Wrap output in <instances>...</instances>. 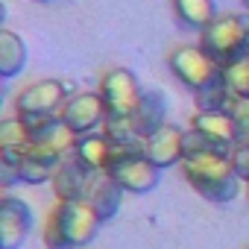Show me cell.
I'll use <instances>...</instances> for the list:
<instances>
[{
	"mask_svg": "<svg viewBox=\"0 0 249 249\" xmlns=\"http://www.w3.org/2000/svg\"><path fill=\"white\" fill-rule=\"evenodd\" d=\"M100 223L103 220L85 199L56 202V208L47 214V223H44V246L47 249H79L97 237Z\"/></svg>",
	"mask_w": 249,
	"mask_h": 249,
	"instance_id": "6da1fadb",
	"label": "cell"
},
{
	"mask_svg": "<svg viewBox=\"0 0 249 249\" xmlns=\"http://www.w3.org/2000/svg\"><path fill=\"white\" fill-rule=\"evenodd\" d=\"M182 173L208 202H231L240 191V176L234 173L229 156H188L182 161Z\"/></svg>",
	"mask_w": 249,
	"mask_h": 249,
	"instance_id": "7a4b0ae2",
	"label": "cell"
},
{
	"mask_svg": "<svg viewBox=\"0 0 249 249\" xmlns=\"http://www.w3.org/2000/svg\"><path fill=\"white\" fill-rule=\"evenodd\" d=\"M108 176L126 194H150L153 188H159L161 170L144 156V147H117V156L108 167Z\"/></svg>",
	"mask_w": 249,
	"mask_h": 249,
	"instance_id": "3957f363",
	"label": "cell"
},
{
	"mask_svg": "<svg viewBox=\"0 0 249 249\" xmlns=\"http://www.w3.org/2000/svg\"><path fill=\"white\" fill-rule=\"evenodd\" d=\"M199 47L223 68L229 62H234L237 56L249 53L246 47V33H243V21L240 15L229 12V15H217L214 24H208L199 36Z\"/></svg>",
	"mask_w": 249,
	"mask_h": 249,
	"instance_id": "277c9868",
	"label": "cell"
},
{
	"mask_svg": "<svg viewBox=\"0 0 249 249\" xmlns=\"http://www.w3.org/2000/svg\"><path fill=\"white\" fill-rule=\"evenodd\" d=\"M167 65H170L173 76L182 85H188L191 91H202L205 85H211L223 76V68L202 47H176V50H170Z\"/></svg>",
	"mask_w": 249,
	"mask_h": 249,
	"instance_id": "5b68a950",
	"label": "cell"
},
{
	"mask_svg": "<svg viewBox=\"0 0 249 249\" xmlns=\"http://www.w3.org/2000/svg\"><path fill=\"white\" fill-rule=\"evenodd\" d=\"M65 103H68V85L65 82H59V79H38V82L27 85L15 97V111L24 120H38V117H50Z\"/></svg>",
	"mask_w": 249,
	"mask_h": 249,
	"instance_id": "8992f818",
	"label": "cell"
},
{
	"mask_svg": "<svg viewBox=\"0 0 249 249\" xmlns=\"http://www.w3.org/2000/svg\"><path fill=\"white\" fill-rule=\"evenodd\" d=\"M100 94L106 100V108H108V117H132L144 91L135 79L132 71L126 68H114L103 76L100 82Z\"/></svg>",
	"mask_w": 249,
	"mask_h": 249,
	"instance_id": "52a82bcc",
	"label": "cell"
},
{
	"mask_svg": "<svg viewBox=\"0 0 249 249\" xmlns=\"http://www.w3.org/2000/svg\"><path fill=\"white\" fill-rule=\"evenodd\" d=\"M59 117L73 129V135H88V132H97V126H103L106 117H108V108H106V100L100 91H82L76 97H71Z\"/></svg>",
	"mask_w": 249,
	"mask_h": 249,
	"instance_id": "ba28073f",
	"label": "cell"
},
{
	"mask_svg": "<svg viewBox=\"0 0 249 249\" xmlns=\"http://www.w3.org/2000/svg\"><path fill=\"white\" fill-rule=\"evenodd\" d=\"M33 229V208L18 196L0 199V249H18Z\"/></svg>",
	"mask_w": 249,
	"mask_h": 249,
	"instance_id": "9c48e42d",
	"label": "cell"
},
{
	"mask_svg": "<svg viewBox=\"0 0 249 249\" xmlns=\"http://www.w3.org/2000/svg\"><path fill=\"white\" fill-rule=\"evenodd\" d=\"M144 156L159 170L182 164L185 161V129L173 126V123H164V126L156 129L150 138H144Z\"/></svg>",
	"mask_w": 249,
	"mask_h": 249,
	"instance_id": "30bf717a",
	"label": "cell"
},
{
	"mask_svg": "<svg viewBox=\"0 0 249 249\" xmlns=\"http://www.w3.org/2000/svg\"><path fill=\"white\" fill-rule=\"evenodd\" d=\"M53 191L59 196V202H68V199H82L85 191H88V182H91V170L71 153V159L65 156L62 164L56 167L53 173Z\"/></svg>",
	"mask_w": 249,
	"mask_h": 249,
	"instance_id": "8fae6325",
	"label": "cell"
},
{
	"mask_svg": "<svg viewBox=\"0 0 249 249\" xmlns=\"http://www.w3.org/2000/svg\"><path fill=\"white\" fill-rule=\"evenodd\" d=\"M123 191L108 173H91V182H88V191H85V202L97 211V217L106 223V220H111L114 214H117V208H120V202H123Z\"/></svg>",
	"mask_w": 249,
	"mask_h": 249,
	"instance_id": "7c38bea8",
	"label": "cell"
},
{
	"mask_svg": "<svg viewBox=\"0 0 249 249\" xmlns=\"http://www.w3.org/2000/svg\"><path fill=\"white\" fill-rule=\"evenodd\" d=\"M73 156L91 170V173H108L114 156H117V147L108 141L106 132H88V135H79L76 138V147H73Z\"/></svg>",
	"mask_w": 249,
	"mask_h": 249,
	"instance_id": "4fadbf2b",
	"label": "cell"
},
{
	"mask_svg": "<svg viewBox=\"0 0 249 249\" xmlns=\"http://www.w3.org/2000/svg\"><path fill=\"white\" fill-rule=\"evenodd\" d=\"M30 126H33V144H41L59 156L73 153L76 135L62 117H38V120H30Z\"/></svg>",
	"mask_w": 249,
	"mask_h": 249,
	"instance_id": "5bb4252c",
	"label": "cell"
},
{
	"mask_svg": "<svg viewBox=\"0 0 249 249\" xmlns=\"http://www.w3.org/2000/svg\"><path fill=\"white\" fill-rule=\"evenodd\" d=\"M164 114H167V103H164V97H161L159 91H144V97H141L135 114L129 117V120H132V126H135V132L141 135V141L150 138L156 129L164 126Z\"/></svg>",
	"mask_w": 249,
	"mask_h": 249,
	"instance_id": "9a60e30c",
	"label": "cell"
},
{
	"mask_svg": "<svg viewBox=\"0 0 249 249\" xmlns=\"http://www.w3.org/2000/svg\"><path fill=\"white\" fill-rule=\"evenodd\" d=\"M27 65V44L12 30H0V76L12 79Z\"/></svg>",
	"mask_w": 249,
	"mask_h": 249,
	"instance_id": "2e32d148",
	"label": "cell"
},
{
	"mask_svg": "<svg viewBox=\"0 0 249 249\" xmlns=\"http://www.w3.org/2000/svg\"><path fill=\"white\" fill-rule=\"evenodd\" d=\"M173 12L182 27L191 30H205L208 24L217 21V3L214 0H173Z\"/></svg>",
	"mask_w": 249,
	"mask_h": 249,
	"instance_id": "e0dca14e",
	"label": "cell"
},
{
	"mask_svg": "<svg viewBox=\"0 0 249 249\" xmlns=\"http://www.w3.org/2000/svg\"><path fill=\"white\" fill-rule=\"evenodd\" d=\"M194 129L199 132H208L226 144H237V135H234V123L229 117V111H196L194 123H191Z\"/></svg>",
	"mask_w": 249,
	"mask_h": 249,
	"instance_id": "ac0fdd59",
	"label": "cell"
},
{
	"mask_svg": "<svg viewBox=\"0 0 249 249\" xmlns=\"http://www.w3.org/2000/svg\"><path fill=\"white\" fill-rule=\"evenodd\" d=\"M234 144H226L208 132H199V129H185V159L188 156H231Z\"/></svg>",
	"mask_w": 249,
	"mask_h": 249,
	"instance_id": "d6986e66",
	"label": "cell"
},
{
	"mask_svg": "<svg viewBox=\"0 0 249 249\" xmlns=\"http://www.w3.org/2000/svg\"><path fill=\"white\" fill-rule=\"evenodd\" d=\"M33 144V126L24 117H6L0 123V150H24Z\"/></svg>",
	"mask_w": 249,
	"mask_h": 249,
	"instance_id": "ffe728a7",
	"label": "cell"
},
{
	"mask_svg": "<svg viewBox=\"0 0 249 249\" xmlns=\"http://www.w3.org/2000/svg\"><path fill=\"white\" fill-rule=\"evenodd\" d=\"M223 82L231 97H249V53L223 65Z\"/></svg>",
	"mask_w": 249,
	"mask_h": 249,
	"instance_id": "44dd1931",
	"label": "cell"
},
{
	"mask_svg": "<svg viewBox=\"0 0 249 249\" xmlns=\"http://www.w3.org/2000/svg\"><path fill=\"white\" fill-rule=\"evenodd\" d=\"M231 94L223 82V76L211 85H205L202 91H194V103H196V111H226Z\"/></svg>",
	"mask_w": 249,
	"mask_h": 249,
	"instance_id": "7402d4cb",
	"label": "cell"
},
{
	"mask_svg": "<svg viewBox=\"0 0 249 249\" xmlns=\"http://www.w3.org/2000/svg\"><path fill=\"white\" fill-rule=\"evenodd\" d=\"M226 111H229V117L234 123L237 144H249V97H231Z\"/></svg>",
	"mask_w": 249,
	"mask_h": 249,
	"instance_id": "603a6c76",
	"label": "cell"
},
{
	"mask_svg": "<svg viewBox=\"0 0 249 249\" xmlns=\"http://www.w3.org/2000/svg\"><path fill=\"white\" fill-rule=\"evenodd\" d=\"M229 161H231L234 173L240 176V182H249V144H234Z\"/></svg>",
	"mask_w": 249,
	"mask_h": 249,
	"instance_id": "cb8c5ba5",
	"label": "cell"
},
{
	"mask_svg": "<svg viewBox=\"0 0 249 249\" xmlns=\"http://www.w3.org/2000/svg\"><path fill=\"white\" fill-rule=\"evenodd\" d=\"M240 21H243V33H246V47H249V12H243V15H240Z\"/></svg>",
	"mask_w": 249,
	"mask_h": 249,
	"instance_id": "d4e9b609",
	"label": "cell"
},
{
	"mask_svg": "<svg viewBox=\"0 0 249 249\" xmlns=\"http://www.w3.org/2000/svg\"><path fill=\"white\" fill-rule=\"evenodd\" d=\"M243 6H246V12H249V0H243Z\"/></svg>",
	"mask_w": 249,
	"mask_h": 249,
	"instance_id": "484cf974",
	"label": "cell"
},
{
	"mask_svg": "<svg viewBox=\"0 0 249 249\" xmlns=\"http://www.w3.org/2000/svg\"><path fill=\"white\" fill-rule=\"evenodd\" d=\"M36 3H50V0H36Z\"/></svg>",
	"mask_w": 249,
	"mask_h": 249,
	"instance_id": "4316f807",
	"label": "cell"
},
{
	"mask_svg": "<svg viewBox=\"0 0 249 249\" xmlns=\"http://www.w3.org/2000/svg\"><path fill=\"white\" fill-rule=\"evenodd\" d=\"M246 191H249V182H246Z\"/></svg>",
	"mask_w": 249,
	"mask_h": 249,
	"instance_id": "83f0119b",
	"label": "cell"
}]
</instances>
